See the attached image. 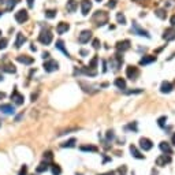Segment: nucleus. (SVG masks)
<instances>
[{
	"mask_svg": "<svg viewBox=\"0 0 175 175\" xmlns=\"http://www.w3.org/2000/svg\"><path fill=\"white\" fill-rule=\"evenodd\" d=\"M90 38H92V31L90 30H84L81 34H79L78 41H79L81 44H86V43H89Z\"/></svg>",
	"mask_w": 175,
	"mask_h": 175,
	"instance_id": "obj_9",
	"label": "nucleus"
},
{
	"mask_svg": "<svg viewBox=\"0 0 175 175\" xmlns=\"http://www.w3.org/2000/svg\"><path fill=\"white\" fill-rule=\"evenodd\" d=\"M28 6H29V8H33V6H34V0H28Z\"/></svg>",
	"mask_w": 175,
	"mask_h": 175,
	"instance_id": "obj_44",
	"label": "nucleus"
},
{
	"mask_svg": "<svg viewBox=\"0 0 175 175\" xmlns=\"http://www.w3.org/2000/svg\"><path fill=\"white\" fill-rule=\"evenodd\" d=\"M116 21H118V23H121V25H126V16L119 12V14H116Z\"/></svg>",
	"mask_w": 175,
	"mask_h": 175,
	"instance_id": "obj_29",
	"label": "nucleus"
},
{
	"mask_svg": "<svg viewBox=\"0 0 175 175\" xmlns=\"http://www.w3.org/2000/svg\"><path fill=\"white\" fill-rule=\"evenodd\" d=\"M92 8V3L89 0H82L81 1V11H82V15H88L89 11Z\"/></svg>",
	"mask_w": 175,
	"mask_h": 175,
	"instance_id": "obj_12",
	"label": "nucleus"
},
{
	"mask_svg": "<svg viewBox=\"0 0 175 175\" xmlns=\"http://www.w3.org/2000/svg\"><path fill=\"white\" fill-rule=\"evenodd\" d=\"M7 44H8L7 38H1V40H0V49H4V48L7 47Z\"/></svg>",
	"mask_w": 175,
	"mask_h": 175,
	"instance_id": "obj_36",
	"label": "nucleus"
},
{
	"mask_svg": "<svg viewBox=\"0 0 175 175\" xmlns=\"http://www.w3.org/2000/svg\"><path fill=\"white\" fill-rule=\"evenodd\" d=\"M93 21L94 22H97L96 25L97 26H103V25H106L107 21H108V16L104 11H96L94 12V15H93Z\"/></svg>",
	"mask_w": 175,
	"mask_h": 175,
	"instance_id": "obj_1",
	"label": "nucleus"
},
{
	"mask_svg": "<svg viewBox=\"0 0 175 175\" xmlns=\"http://www.w3.org/2000/svg\"><path fill=\"white\" fill-rule=\"evenodd\" d=\"M52 174L53 175H60L62 174V168L58 164H53L52 166Z\"/></svg>",
	"mask_w": 175,
	"mask_h": 175,
	"instance_id": "obj_30",
	"label": "nucleus"
},
{
	"mask_svg": "<svg viewBox=\"0 0 175 175\" xmlns=\"http://www.w3.org/2000/svg\"><path fill=\"white\" fill-rule=\"evenodd\" d=\"M1 79H3V77H1V75H0V81H1Z\"/></svg>",
	"mask_w": 175,
	"mask_h": 175,
	"instance_id": "obj_49",
	"label": "nucleus"
},
{
	"mask_svg": "<svg viewBox=\"0 0 175 175\" xmlns=\"http://www.w3.org/2000/svg\"><path fill=\"white\" fill-rule=\"evenodd\" d=\"M0 34H1V31H0Z\"/></svg>",
	"mask_w": 175,
	"mask_h": 175,
	"instance_id": "obj_52",
	"label": "nucleus"
},
{
	"mask_svg": "<svg viewBox=\"0 0 175 175\" xmlns=\"http://www.w3.org/2000/svg\"><path fill=\"white\" fill-rule=\"evenodd\" d=\"M97 62H99V58L97 56H94L93 59H92V62H90V64H89V69H96V64H97Z\"/></svg>",
	"mask_w": 175,
	"mask_h": 175,
	"instance_id": "obj_34",
	"label": "nucleus"
},
{
	"mask_svg": "<svg viewBox=\"0 0 175 175\" xmlns=\"http://www.w3.org/2000/svg\"><path fill=\"white\" fill-rule=\"evenodd\" d=\"M66 7H67V11H69V12H75L77 7H78V1H75V0H69Z\"/></svg>",
	"mask_w": 175,
	"mask_h": 175,
	"instance_id": "obj_20",
	"label": "nucleus"
},
{
	"mask_svg": "<svg viewBox=\"0 0 175 175\" xmlns=\"http://www.w3.org/2000/svg\"><path fill=\"white\" fill-rule=\"evenodd\" d=\"M116 6V0H109V3H108V7L109 8H114Z\"/></svg>",
	"mask_w": 175,
	"mask_h": 175,
	"instance_id": "obj_41",
	"label": "nucleus"
},
{
	"mask_svg": "<svg viewBox=\"0 0 175 175\" xmlns=\"http://www.w3.org/2000/svg\"><path fill=\"white\" fill-rule=\"evenodd\" d=\"M166 122H167V116H160L159 119H157V125H159L160 127H164Z\"/></svg>",
	"mask_w": 175,
	"mask_h": 175,
	"instance_id": "obj_31",
	"label": "nucleus"
},
{
	"mask_svg": "<svg viewBox=\"0 0 175 175\" xmlns=\"http://www.w3.org/2000/svg\"><path fill=\"white\" fill-rule=\"evenodd\" d=\"M152 62H156V56H144L141 60H140V64L141 66H145V64H149Z\"/></svg>",
	"mask_w": 175,
	"mask_h": 175,
	"instance_id": "obj_22",
	"label": "nucleus"
},
{
	"mask_svg": "<svg viewBox=\"0 0 175 175\" xmlns=\"http://www.w3.org/2000/svg\"><path fill=\"white\" fill-rule=\"evenodd\" d=\"M74 145H75V138H71L69 141L63 142V144H62V148H73Z\"/></svg>",
	"mask_w": 175,
	"mask_h": 175,
	"instance_id": "obj_26",
	"label": "nucleus"
},
{
	"mask_svg": "<svg viewBox=\"0 0 175 175\" xmlns=\"http://www.w3.org/2000/svg\"><path fill=\"white\" fill-rule=\"evenodd\" d=\"M115 86L123 90V89H126V81H125L123 78H116V79H115Z\"/></svg>",
	"mask_w": 175,
	"mask_h": 175,
	"instance_id": "obj_24",
	"label": "nucleus"
},
{
	"mask_svg": "<svg viewBox=\"0 0 175 175\" xmlns=\"http://www.w3.org/2000/svg\"><path fill=\"white\" fill-rule=\"evenodd\" d=\"M129 48H130L129 40H123V41H119V43L116 44V49H118L119 52H125V51H127Z\"/></svg>",
	"mask_w": 175,
	"mask_h": 175,
	"instance_id": "obj_13",
	"label": "nucleus"
},
{
	"mask_svg": "<svg viewBox=\"0 0 175 175\" xmlns=\"http://www.w3.org/2000/svg\"><path fill=\"white\" fill-rule=\"evenodd\" d=\"M81 151H89V152H97V148H96V146H92V145H89V146H81Z\"/></svg>",
	"mask_w": 175,
	"mask_h": 175,
	"instance_id": "obj_33",
	"label": "nucleus"
},
{
	"mask_svg": "<svg viewBox=\"0 0 175 175\" xmlns=\"http://www.w3.org/2000/svg\"><path fill=\"white\" fill-rule=\"evenodd\" d=\"M114 138H115V134H114V131H112V130L107 131V140H108V141H112Z\"/></svg>",
	"mask_w": 175,
	"mask_h": 175,
	"instance_id": "obj_37",
	"label": "nucleus"
},
{
	"mask_svg": "<svg viewBox=\"0 0 175 175\" xmlns=\"http://www.w3.org/2000/svg\"><path fill=\"white\" fill-rule=\"evenodd\" d=\"M26 174H28V167L23 166L22 170H21V172H19V175H26Z\"/></svg>",
	"mask_w": 175,
	"mask_h": 175,
	"instance_id": "obj_42",
	"label": "nucleus"
},
{
	"mask_svg": "<svg viewBox=\"0 0 175 175\" xmlns=\"http://www.w3.org/2000/svg\"><path fill=\"white\" fill-rule=\"evenodd\" d=\"M3 71H6V73H10V74H14L16 70H15V67H14L12 64H6V66L3 67Z\"/></svg>",
	"mask_w": 175,
	"mask_h": 175,
	"instance_id": "obj_27",
	"label": "nucleus"
},
{
	"mask_svg": "<svg viewBox=\"0 0 175 175\" xmlns=\"http://www.w3.org/2000/svg\"><path fill=\"white\" fill-rule=\"evenodd\" d=\"M140 146H141L144 151H151L153 148V144L149 138H141V140H140Z\"/></svg>",
	"mask_w": 175,
	"mask_h": 175,
	"instance_id": "obj_10",
	"label": "nucleus"
},
{
	"mask_svg": "<svg viewBox=\"0 0 175 175\" xmlns=\"http://www.w3.org/2000/svg\"><path fill=\"white\" fill-rule=\"evenodd\" d=\"M126 75H127L129 79L134 81V79H137L138 75H140V70H138V67H136V66H129V67L126 69Z\"/></svg>",
	"mask_w": 175,
	"mask_h": 175,
	"instance_id": "obj_4",
	"label": "nucleus"
},
{
	"mask_svg": "<svg viewBox=\"0 0 175 175\" xmlns=\"http://www.w3.org/2000/svg\"><path fill=\"white\" fill-rule=\"evenodd\" d=\"M0 111L4 112V114H7V115L15 114V108L11 106V104H1V106H0Z\"/></svg>",
	"mask_w": 175,
	"mask_h": 175,
	"instance_id": "obj_14",
	"label": "nucleus"
},
{
	"mask_svg": "<svg viewBox=\"0 0 175 175\" xmlns=\"http://www.w3.org/2000/svg\"><path fill=\"white\" fill-rule=\"evenodd\" d=\"M70 29V25L66 22H60L58 25V28H56V31L59 33V34H63V33H66V31Z\"/></svg>",
	"mask_w": 175,
	"mask_h": 175,
	"instance_id": "obj_18",
	"label": "nucleus"
},
{
	"mask_svg": "<svg viewBox=\"0 0 175 175\" xmlns=\"http://www.w3.org/2000/svg\"><path fill=\"white\" fill-rule=\"evenodd\" d=\"M45 16H47V18H49V19H52V18H55V16H56V11H55V10H47V11H45Z\"/></svg>",
	"mask_w": 175,
	"mask_h": 175,
	"instance_id": "obj_32",
	"label": "nucleus"
},
{
	"mask_svg": "<svg viewBox=\"0 0 175 175\" xmlns=\"http://www.w3.org/2000/svg\"><path fill=\"white\" fill-rule=\"evenodd\" d=\"M43 58H44V59H48V58H49V53L44 52V53H43Z\"/></svg>",
	"mask_w": 175,
	"mask_h": 175,
	"instance_id": "obj_46",
	"label": "nucleus"
},
{
	"mask_svg": "<svg viewBox=\"0 0 175 175\" xmlns=\"http://www.w3.org/2000/svg\"><path fill=\"white\" fill-rule=\"evenodd\" d=\"M131 31L134 33V34H138V36H142V37H146L149 38L151 36H149V33L146 30H144L140 25H138L137 22H133V26H131Z\"/></svg>",
	"mask_w": 175,
	"mask_h": 175,
	"instance_id": "obj_3",
	"label": "nucleus"
},
{
	"mask_svg": "<svg viewBox=\"0 0 175 175\" xmlns=\"http://www.w3.org/2000/svg\"><path fill=\"white\" fill-rule=\"evenodd\" d=\"M172 144L175 145V133H174V136H172Z\"/></svg>",
	"mask_w": 175,
	"mask_h": 175,
	"instance_id": "obj_48",
	"label": "nucleus"
},
{
	"mask_svg": "<svg viewBox=\"0 0 175 175\" xmlns=\"http://www.w3.org/2000/svg\"><path fill=\"white\" fill-rule=\"evenodd\" d=\"M156 15L159 16L160 19H166V15H167V14H166L164 10H157V11H156Z\"/></svg>",
	"mask_w": 175,
	"mask_h": 175,
	"instance_id": "obj_35",
	"label": "nucleus"
},
{
	"mask_svg": "<svg viewBox=\"0 0 175 175\" xmlns=\"http://www.w3.org/2000/svg\"><path fill=\"white\" fill-rule=\"evenodd\" d=\"M6 3H7V10L8 11H11V10H14V7L19 3V0H7Z\"/></svg>",
	"mask_w": 175,
	"mask_h": 175,
	"instance_id": "obj_25",
	"label": "nucleus"
},
{
	"mask_svg": "<svg viewBox=\"0 0 175 175\" xmlns=\"http://www.w3.org/2000/svg\"><path fill=\"white\" fill-rule=\"evenodd\" d=\"M99 47H100V41L97 40V38H94V40H93V48H96V49H97Z\"/></svg>",
	"mask_w": 175,
	"mask_h": 175,
	"instance_id": "obj_39",
	"label": "nucleus"
},
{
	"mask_svg": "<svg viewBox=\"0 0 175 175\" xmlns=\"http://www.w3.org/2000/svg\"><path fill=\"white\" fill-rule=\"evenodd\" d=\"M163 38L166 40V41H172L175 40V29L174 28H168L164 30V34H163Z\"/></svg>",
	"mask_w": 175,
	"mask_h": 175,
	"instance_id": "obj_11",
	"label": "nucleus"
},
{
	"mask_svg": "<svg viewBox=\"0 0 175 175\" xmlns=\"http://www.w3.org/2000/svg\"><path fill=\"white\" fill-rule=\"evenodd\" d=\"M130 152H131V155H133L136 159H144V155H141V152L138 151L134 145H130Z\"/></svg>",
	"mask_w": 175,
	"mask_h": 175,
	"instance_id": "obj_21",
	"label": "nucleus"
},
{
	"mask_svg": "<svg viewBox=\"0 0 175 175\" xmlns=\"http://www.w3.org/2000/svg\"><path fill=\"white\" fill-rule=\"evenodd\" d=\"M126 129H130V130H134V131H137V123H136V122L130 123V125H127V126H126Z\"/></svg>",
	"mask_w": 175,
	"mask_h": 175,
	"instance_id": "obj_38",
	"label": "nucleus"
},
{
	"mask_svg": "<svg viewBox=\"0 0 175 175\" xmlns=\"http://www.w3.org/2000/svg\"><path fill=\"white\" fill-rule=\"evenodd\" d=\"M56 48H58V49H60L62 52L64 53V55H66L67 58H70V53L67 52V49L64 48V43H63L62 40H59V41H56Z\"/></svg>",
	"mask_w": 175,
	"mask_h": 175,
	"instance_id": "obj_23",
	"label": "nucleus"
},
{
	"mask_svg": "<svg viewBox=\"0 0 175 175\" xmlns=\"http://www.w3.org/2000/svg\"><path fill=\"white\" fill-rule=\"evenodd\" d=\"M96 1H101V0H96Z\"/></svg>",
	"mask_w": 175,
	"mask_h": 175,
	"instance_id": "obj_51",
	"label": "nucleus"
},
{
	"mask_svg": "<svg viewBox=\"0 0 175 175\" xmlns=\"http://www.w3.org/2000/svg\"><path fill=\"white\" fill-rule=\"evenodd\" d=\"M170 163H171V157L168 155H161V156H159L156 159V164L159 167H164L166 164H170Z\"/></svg>",
	"mask_w": 175,
	"mask_h": 175,
	"instance_id": "obj_8",
	"label": "nucleus"
},
{
	"mask_svg": "<svg viewBox=\"0 0 175 175\" xmlns=\"http://www.w3.org/2000/svg\"><path fill=\"white\" fill-rule=\"evenodd\" d=\"M11 100L15 103L16 106H21V104H23V100H25V97H23L22 94L16 90V89H14V90H12V93H11Z\"/></svg>",
	"mask_w": 175,
	"mask_h": 175,
	"instance_id": "obj_6",
	"label": "nucleus"
},
{
	"mask_svg": "<svg viewBox=\"0 0 175 175\" xmlns=\"http://www.w3.org/2000/svg\"><path fill=\"white\" fill-rule=\"evenodd\" d=\"M28 18H29V15H28V11H26V10H19V11L15 14V21L18 23L26 22Z\"/></svg>",
	"mask_w": 175,
	"mask_h": 175,
	"instance_id": "obj_7",
	"label": "nucleus"
},
{
	"mask_svg": "<svg viewBox=\"0 0 175 175\" xmlns=\"http://www.w3.org/2000/svg\"><path fill=\"white\" fill-rule=\"evenodd\" d=\"M25 43H26V37L23 36V33H18L15 40V48H21Z\"/></svg>",
	"mask_w": 175,
	"mask_h": 175,
	"instance_id": "obj_17",
	"label": "nucleus"
},
{
	"mask_svg": "<svg viewBox=\"0 0 175 175\" xmlns=\"http://www.w3.org/2000/svg\"><path fill=\"white\" fill-rule=\"evenodd\" d=\"M47 170H48V164H47V161H45V163H41V164L36 168V171H37V172H45Z\"/></svg>",
	"mask_w": 175,
	"mask_h": 175,
	"instance_id": "obj_28",
	"label": "nucleus"
},
{
	"mask_svg": "<svg viewBox=\"0 0 175 175\" xmlns=\"http://www.w3.org/2000/svg\"><path fill=\"white\" fill-rule=\"evenodd\" d=\"M44 70L45 71H48V73H52V71H55V70H58L59 69V63L56 60H53V59H51V60H48L44 63Z\"/></svg>",
	"mask_w": 175,
	"mask_h": 175,
	"instance_id": "obj_5",
	"label": "nucleus"
},
{
	"mask_svg": "<svg viewBox=\"0 0 175 175\" xmlns=\"http://www.w3.org/2000/svg\"><path fill=\"white\" fill-rule=\"evenodd\" d=\"M16 60L19 62V63H23V64H31L33 63V58H29V56H26V55H21V56H18L16 58Z\"/></svg>",
	"mask_w": 175,
	"mask_h": 175,
	"instance_id": "obj_19",
	"label": "nucleus"
},
{
	"mask_svg": "<svg viewBox=\"0 0 175 175\" xmlns=\"http://www.w3.org/2000/svg\"><path fill=\"white\" fill-rule=\"evenodd\" d=\"M30 49H31V51H34V52H36V51H37V48H36V47H34V44H33V45L30 47Z\"/></svg>",
	"mask_w": 175,
	"mask_h": 175,
	"instance_id": "obj_47",
	"label": "nucleus"
},
{
	"mask_svg": "<svg viewBox=\"0 0 175 175\" xmlns=\"http://www.w3.org/2000/svg\"><path fill=\"white\" fill-rule=\"evenodd\" d=\"M171 25H172V26H175V15L171 16Z\"/></svg>",
	"mask_w": 175,
	"mask_h": 175,
	"instance_id": "obj_45",
	"label": "nucleus"
},
{
	"mask_svg": "<svg viewBox=\"0 0 175 175\" xmlns=\"http://www.w3.org/2000/svg\"><path fill=\"white\" fill-rule=\"evenodd\" d=\"M141 89H137V90H129L127 92V94H136V93H141Z\"/></svg>",
	"mask_w": 175,
	"mask_h": 175,
	"instance_id": "obj_43",
	"label": "nucleus"
},
{
	"mask_svg": "<svg viewBox=\"0 0 175 175\" xmlns=\"http://www.w3.org/2000/svg\"><path fill=\"white\" fill-rule=\"evenodd\" d=\"M1 14H3V12H1V11H0V16H1Z\"/></svg>",
	"mask_w": 175,
	"mask_h": 175,
	"instance_id": "obj_50",
	"label": "nucleus"
},
{
	"mask_svg": "<svg viewBox=\"0 0 175 175\" xmlns=\"http://www.w3.org/2000/svg\"><path fill=\"white\" fill-rule=\"evenodd\" d=\"M44 157H45L47 160H51L52 159V152H45L44 153Z\"/></svg>",
	"mask_w": 175,
	"mask_h": 175,
	"instance_id": "obj_40",
	"label": "nucleus"
},
{
	"mask_svg": "<svg viewBox=\"0 0 175 175\" xmlns=\"http://www.w3.org/2000/svg\"><path fill=\"white\" fill-rule=\"evenodd\" d=\"M159 148H160V151H161V152L167 153V155H172V148H171V146H170V144H168V142H166V141L160 142Z\"/></svg>",
	"mask_w": 175,
	"mask_h": 175,
	"instance_id": "obj_15",
	"label": "nucleus"
},
{
	"mask_svg": "<svg viewBox=\"0 0 175 175\" xmlns=\"http://www.w3.org/2000/svg\"><path fill=\"white\" fill-rule=\"evenodd\" d=\"M172 84H170L168 81H164L163 84H161V86H160V92L161 93H170V92H172Z\"/></svg>",
	"mask_w": 175,
	"mask_h": 175,
	"instance_id": "obj_16",
	"label": "nucleus"
},
{
	"mask_svg": "<svg viewBox=\"0 0 175 175\" xmlns=\"http://www.w3.org/2000/svg\"><path fill=\"white\" fill-rule=\"evenodd\" d=\"M52 34H51V31L48 30H43L40 33V36H38V41L41 43V44H44V45H49L51 44V41H52Z\"/></svg>",
	"mask_w": 175,
	"mask_h": 175,
	"instance_id": "obj_2",
	"label": "nucleus"
}]
</instances>
